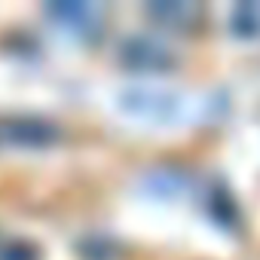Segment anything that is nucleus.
<instances>
[{
  "mask_svg": "<svg viewBox=\"0 0 260 260\" xmlns=\"http://www.w3.org/2000/svg\"><path fill=\"white\" fill-rule=\"evenodd\" d=\"M0 260H40V251L28 239L4 236V239H0Z\"/></svg>",
  "mask_w": 260,
  "mask_h": 260,
  "instance_id": "nucleus-6",
  "label": "nucleus"
},
{
  "mask_svg": "<svg viewBox=\"0 0 260 260\" xmlns=\"http://www.w3.org/2000/svg\"><path fill=\"white\" fill-rule=\"evenodd\" d=\"M230 25H233V31H236L239 37H257V34H260V7H254V4L236 7Z\"/></svg>",
  "mask_w": 260,
  "mask_h": 260,
  "instance_id": "nucleus-5",
  "label": "nucleus"
},
{
  "mask_svg": "<svg viewBox=\"0 0 260 260\" xmlns=\"http://www.w3.org/2000/svg\"><path fill=\"white\" fill-rule=\"evenodd\" d=\"M119 61L128 68V71H141V74H159V71H169L175 68V52L169 43H162L159 37H150V34H135L122 40L119 46Z\"/></svg>",
  "mask_w": 260,
  "mask_h": 260,
  "instance_id": "nucleus-3",
  "label": "nucleus"
},
{
  "mask_svg": "<svg viewBox=\"0 0 260 260\" xmlns=\"http://www.w3.org/2000/svg\"><path fill=\"white\" fill-rule=\"evenodd\" d=\"M58 141V125L37 116L0 119V150H43Z\"/></svg>",
  "mask_w": 260,
  "mask_h": 260,
  "instance_id": "nucleus-2",
  "label": "nucleus"
},
{
  "mask_svg": "<svg viewBox=\"0 0 260 260\" xmlns=\"http://www.w3.org/2000/svg\"><path fill=\"white\" fill-rule=\"evenodd\" d=\"M144 13H147V19H153L156 25L172 28V31H193L205 16L202 7L190 4V0H162V4H150Z\"/></svg>",
  "mask_w": 260,
  "mask_h": 260,
  "instance_id": "nucleus-4",
  "label": "nucleus"
},
{
  "mask_svg": "<svg viewBox=\"0 0 260 260\" xmlns=\"http://www.w3.org/2000/svg\"><path fill=\"white\" fill-rule=\"evenodd\" d=\"M46 16L58 31H64L71 37H80V40L98 37L104 31V22H107V10L101 4H89V0L52 4V7H46Z\"/></svg>",
  "mask_w": 260,
  "mask_h": 260,
  "instance_id": "nucleus-1",
  "label": "nucleus"
}]
</instances>
